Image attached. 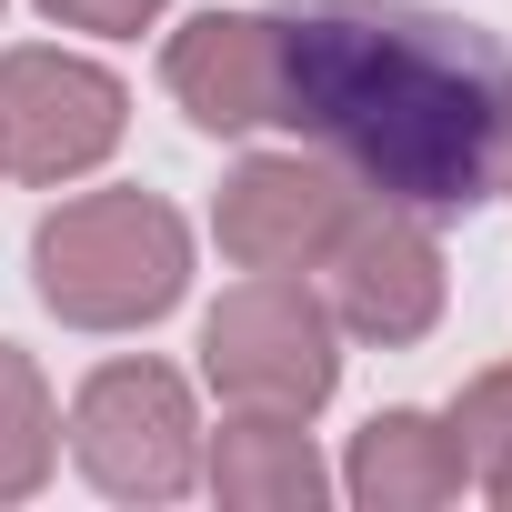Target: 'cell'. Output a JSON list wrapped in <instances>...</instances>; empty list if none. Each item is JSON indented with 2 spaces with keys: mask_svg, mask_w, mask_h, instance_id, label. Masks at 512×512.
<instances>
[{
  "mask_svg": "<svg viewBox=\"0 0 512 512\" xmlns=\"http://www.w3.org/2000/svg\"><path fill=\"white\" fill-rule=\"evenodd\" d=\"M512 61L482 21L432 0H312L282 11V121L392 211L492 201V121Z\"/></svg>",
  "mask_w": 512,
  "mask_h": 512,
  "instance_id": "cell-1",
  "label": "cell"
},
{
  "mask_svg": "<svg viewBox=\"0 0 512 512\" xmlns=\"http://www.w3.org/2000/svg\"><path fill=\"white\" fill-rule=\"evenodd\" d=\"M31 282L71 332H141L191 292V221L161 191H81L31 231Z\"/></svg>",
  "mask_w": 512,
  "mask_h": 512,
  "instance_id": "cell-2",
  "label": "cell"
},
{
  "mask_svg": "<svg viewBox=\"0 0 512 512\" xmlns=\"http://www.w3.org/2000/svg\"><path fill=\"white\" fill-rule=\"evenodd\" d=\"M201 382L231 412H292L312 422L342 382V322L302 272H251L201 312Z\"/></svg>",
  "mask_w": 512,
  "mask_h": 512,
  "instance_id": "cell-3",
  "label": "cell"
},
{
  "mask_svg": "<svg viewBox=\"0 0 512 512\" xmlns=\"http://www.w3.org/2000/svg\"><path fill=\"white\" fill-rule=\"evenodd\" d=\"M71 462L111 502H181L201 482V412L171 362H101L71 392Z\"/></svg>",
  "mask_w": 512,
  "mask_h": 512,
  "instance_id": "cell-4",
  "label": "cell"
},
{
  "mask_svg": "<svg viewBox=\"0 0 512 512\" xmlns=\"http://www.w3.org/2000/svg\"><path fill=\"white\" fill-rule=\"evenodd\" d=\"M131 91L81 51H0V171L11 181H81L121 151Z\"/></svg>",
  "mask_w": 512,
  "mask_h": 512,
  "instance_id": "cell-5",
  "label": "cell"
},
{
  "mask_svg": "<svg viewBox=\"0 0 512 512\" xmlns=\"http://www.w3.org/2000/svg\"><path fill=\"white\" fill-rule=\"evenodd\" d=\"M352 211H362V191L332 151H251L221 181L211 231L241 272H322V251L342 241Z\"/></svg>",
  "mask_w": 512,
  "mask_h": 512,
  "instance_id": "cell-6",
  "label": "cell"
},
{
  "mask_svg": "<svg viewBox=\"0 0 512 512\" xmlns=\"http://www.w3.org/2000/svg\"><path fill=\"white\" fill-rule=\"evenodd\" d=\"M322 272H332V322L352 332V342H382V352H402V342H422L432 322H442V241H432V221L422 211H392V201H372V211H352L342 221V241L322 251Z\"/></svg>",
  "mask_w": 512,
  "mask_h": 512,
  "instance_id": "cell-7",
  "label": "cell"
},
{
  "mask_svg": "<svg viewBox=\"0 0 512 512\" xmlns=\"http://www.w3.org/2000/svg\"><path fill=\"white\" fill-rule=\"evenodd\" d=\"M171 101L201 131H262L282 121V11H201L161 51Z\"/></svg>",
  "mask_w": 512,
  "mask_h": 512,
  "instance_id": "cell-8",
  "label": "cell"
},
{
  "mask_svg": "<svg viewBox=\"0 0 512 512\" xmlns=\"http://www.w3.org/2000/svg\"><path fill=\"white\" fill-rule=\"evenodd\" d=\"M462 482H472L462 432L442 412H412V402L372 412L352 432V462H342V492L362 512H442V502H462Z\"/></svg>",
  "mask_w": 512,
  "mask_h": 512,
  "instance_id": "cell-9",
  "label": "cell"
},
{
  "mask_svg": "<svg viewBox=\"0 0 512 512\" xmlns=\"http://www.w3.org/2000/svg\"><path fill=\"white\" fill-rule=\"evenodd\" d=\"M201 482L231 512H322V492H332V472L292 412H231L201 442Z\"/></svg>",
  "mask_w": 512,
  "mask_h": 512,
  "instance_id": "cell-10",
  "label": "cell"
},
{
  "mask_svg": "<svg viewBox=\"0 0 512 512\" xmlns=\"http://www.w3.org/2000/svg\"><path fill=\"white\" fill-rule=\"evenodd\" d=\"M61 462V412H51V382L21 342H0V502H31Z\"/></svg>",
  "mask_w": 512,
  "mask_h": 512,
  "instance_id": "cell-11",
  "label": "cell"
},
{
  "mask_svg": "<svg viewBox=\"0 0 512 512\" xmlns=\"http://www.w3.org/2000/svg\"><path fill=\"white\" fill-rule=\"evenodd\" d=\"M452 432H462V462H472V482L512 512V362H492V372H472L462 382V402L442 412Z\"/></svg>",
  "mask_w": 512,
  "mask_h": 512,
  "instance_id": "cell-12",
  "label": "cell"
},
{
  "mask_svg": "<svg viewBox=\"0 0 512 512\" xmlns=\"http://www.w3.org/2000/svg\"><path fill=\"white\" fill-rule=\"evenodd\" d=\"M41 11L61 21V31H101V41H131V31H151L171 0H41Z\"/></svg>",
  "mask_w": 512,
  "mask_h": 512,
  "instance_id": "cell-13",
  "label": "cell"
},
{
  "mask_svg": "<svg viewBox=\"0 0 512 512\" xmlns=\"http://www.w3.org/2000/svg\"><path fill=\"white\" fill-rule=\"evenodd\" d=\"M492 201H512V91H502V121H492Z\"/></svg>",
  "mask_w": 512,
  "mask_h": 512,
  "instance_id": "cell-14",
  "label": "cell"
}]
</instances>
